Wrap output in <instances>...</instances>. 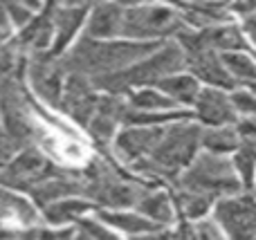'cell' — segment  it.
Wrapping results in <instances>:
<instances>
[{
    "label": "cell",
    "mask_w": 256,
    "mask_h": 240,
    "mask_svg": "<svg viewBox=\"0 0 256 240\" xmlns=\"http://www.w3.org/2000/svg\"><path fill=\"white\" fill-rule=\"evenodd\" d=\"M128 106L135 110H148V112H164V110H173L176 103L168 97H164L160 90H140L135 94H128Z\"/></svg>",
    "instance_id": "cell-29"
},
{
    "label": "cell",
    "mask_w": 256,
    "mask_h": 240,
    "mask_svg": "<svg viewBox=\"0 0 256 240\" xmlns=\"http://www.w3.org/2000/svg\"><path fill=\"white\" fill-rule=\"evenodd\" d=\"M72 236H74V229H66V232H63V236L56 238V240H72Z\"/></svg>",
    "instance_id": "cell-37"
},
{
    "label": "cell",
    "mask_w": 256,
    "mask_h": 240,
    "mask_svg": "<svg viewBox=\"0 0 256 240\" xmlns=\"http://www.w3.org/2000/svg\"><path fill=\"white\" fill-rule=\"evenodd\" d=\"M84 180V200L99 205L106 211H130L137 207L148 189L160 187L144 178L124 171L108 155H94L81 171Z\"/></svg>",
    "instance_id": "cell-2"
},
{
    "label": "cell",
    "mask_w": 256,
    "mask_h": 240,
    "mask_svg": "<svg viewBox=\"0 0 256 240\" xmlns=\"http://www.w3.org/2000/svg\"><path fill=\"white\" fill-rule=\"evenodd\" d=\"M122 16H124V4L120 2H102L90 7L86 38L108 40L117 36L122 31Z\"/></svg>",
    "instance_id": "cell-19"
},
{
    "label": "cell",
    "mask_w": 256,
    "mask_h": 240,
    "mask_svg": "<svg viewBox=\"0 0 256 240\" xmlns=\"http://www.w3.org/2000/svg\"><path fill=\"white\" fill-rule=\"evenodd\" d=\"M25 70H27V76H30L32 90L48 106L58 108L63 83H66V72H63L58 56H52L50 52L30 54V58L25 61Z\"/></svg>",
    "instance_id": "cell-9"
},
{
    "label": "cell",
    "mask_w": 256,
    "mask_h": 240,
    "mask_svg": "<svg viewBox=\"0 0 256 240\" xmlns=\"http://www.w3.org/2000/svg\"><path fill=\"white\" fill-rule=\"evenodd\" d=\"M220 61L225 70L236 83H256V61L245 52H234V54H220Z\"/></svg>",
    "instance_id": "cell-27"
},
{
    "label": "cell",
    "mask_w": 256,
    "mask_h": 240,
    "mask_svg": "<svg viewBox=\"0 0 256 240\" xmlns=\"http://www.w3.org/2000/svg\"><path fill=\"white\" fill-rule=\"evenodd\" d=\"M155 88H158L164 97L171 99L173 103H184V106L196 103V99H198V94H200V83L191 74L166 76V79H162L160 83H155Z\"/></svg>",
    "instance_id": "cell-24"
},
{
    "label": "cell",
    "mask_w": 256,
    "mask_h": 240,
    "mask_svg": "<svg viewBox=\"0 0 256 240\" xmlns=\"http://www.w3.org/2000/svg\"><path fill=\"white\" fill-rule=\"evenodd\" d=\"M56 169L58 166L50 162L36 146L22 148L4 166H0V187L30 193L43 180L56 173Z\"/></svg>",
    "instance_id": "cell-7"
},
{
    "label": "cell",
    "mask_w": 256,
    "mask_h": 240,
    "mask_svg": "<svg viewBox=\"0 0 256 240\" xmlns=\"http://www.w3.org/2000/svg\"><path fill=\"white\" fill-rule=\"evenodd\" d=\"M54 9L56 4H45L40 13H36L18 34L12 45L16 47L18 54H38V52H50L54 40Z\"/></svg>",
    "instance_id": "cell-14"
},
{
    "label": "cell",
    "mask_w": 256,
    "mask_h": 240,
    "mask_svg": "<svg viewBox=\"0 0 256 240\" xmlns=\"http://www.w3.org/2000/svg\"><path fill=\"white\" fill-rule=\"evenodd\" d=\"M176 9L182 16L184 25H196L198 29L225 25V20L230 18V7L225 2H189L178 4Z\"/></svg>",
    "instance_id": "cell-20"
},
{
    "label": "cell",
    "mask_w": 256,
    "mask_h": 240,
    "mask_svg": "<svg viewBox=\"0 0 256 240\" xmlns=\"http://www.w3.org/2000/svg\"><path fill=\"white\" fill-rule=\"evenodd\" d=\"M196 115L204 126L222 128L238 124V112L232 106V99L220 90H200L196 99Z\"/></svg>",
    "instance_id": "cell-16"
},
{
    "label": "cell",
    "mask_w": 256,
    "mask_h": 240,
    "mask_svg": "<svg viewBox=\"0 0 256 240\" xmlns=\"http://www.w3.org/2000/svg\"><path fill=\"white\" fill-rule=\"evenodd\" d=\"M36 223H38V214L34 205L12 193L9 189L0 187V232L2 229H30L36 227Z\"/></svg>",
    "instance_id": "cell-18"
},
{
    "label": "cell",
    "mask_w": 256,
    "mask_h": 240,
    "mask_svg": "<svg viewBox=\"0 0 256 240\" xmlns=\"http://www.w3.org/2000/svg\"><path fill=\"white\" fill-rule=\"evenodd\" d=\"M232 164H234V171L240 180V187L248 189V193H252L254 175H256V146L238 144V151H236Z\"/></svg>",
    "instance_id": "cell-28"
},
{
    "label": "cell",
    "mask_w": 256,
    "mask_h": 240,
    "mask_svg": "<svg viewBox=\"0 0 256 240\" xmlns=\"http://www.w3.org/2000/svg\"><path fill=\"white\" fill-rule=\"evenodd\" d=\"M232 106H234L236 112H243V115H250L256 119V97L250 92H234L232 94Z\"/></svg>",
    "instance_id": "cell-33"
},
{
    "label": "cell",
    "mask_w": 256,
    "mask_h": 240,
    "mask_svg": "<svg viewBox=\"0 0 256 240\" xmlns=\"http://www.w3.org/2000/svg\"><path fill=\"white\" fill-rule=\"evenodd\" d=\"M171 240H200L196 236V229L191 223H186V220H182L180 225H178V229L171 234Z\"/></svg>",
    "instance_id": "cell-35"
},
{
    "label": "cell",
    "mask_w": 256,
    "mask_h": 240,
    "mask_svg": "<svg viewBox=\"0 0 256 240\" xmlns=\"http://www.w3.org/2000/svg\"><path fill=\"white\" fill-rule=\"evenodd\" d=\"M130 240H171V232H166V229H160V232H153V234H142V236H132Z\"/></svg>",
    "instance_id": "cell-36"
},
{
    "label": "cell",
    "mask_w": 256,
    "mask_h": 240,
    "mask_svg": "<svg viewBox=\"0 0 256 240\" xmlns=\"http://www.w3.org/2000/svg\"><path fill=\"white\" fill-rule=\"evenodd\" d=\"M88 211H92V205L84 198H66V200H58L54 205L45 207L43 209V218L45 223L54 225V227H63V225L70 223H79Z\"/></svg>",
    "instance_id": "cell-23"
},
{
    "label": "cell",
    "mask_w": 256,
    "mask_h": 240,
    "mask_svg": "<svg viewBox=\"0 0 256 240\" xmlns=\"http://www.w3.org/2000/svg\"><path fill=\"white\" fill-rule=\"evenodd\" d=\"M243 36H248L250 38V47H254L256 49V4H254V9H250L248 13H243Z\"/></svg>",
    "instance_id": "cell-34"
},
{
    "label": "cell",
    "mask_w": 256,
    "mask_h": 240,
    "mask_svg": "<svg viewBox=\"0 0 256 240\" xmlns=\"http://www.w3.org/2000/svg\"><path fill=\"white\" fill-rule=\"evenodd\" d=\"M76 227L81 229V232H86L90 236V240H124L120 238L115 232H112L110 227H106L104 223H99V220H88V218H81L79 223H76Z\"/></svg>",
    "instance_id": "cell-32"
},
{
    "label": "cell",
    "mask_w": 256,
    "mask_h": 240,
    "mask_svg": "<svg viewBox=\"0 0 256 240\" xmlns=\"http://www.w3.org/2000/svg\"><path fill=\"white\" fill-rule=\"evenodd\" d=\"M182 54H184V67H189L194 72L196 81H204L207 85H212L216 90H234L238 85L230 76V72L225 70L220 54L207 52V49L200 47L182 49Z\"/></svg>",
    "instance_id": "cell-12"
},
{
    "label": "cell",
    "mask_w": 256,
    "mask_h": 240,
    "mask_svg": "<svg viewBox=\"0 0 256 240\" xmlns=\"http://www.w3.org/2000/svg\"><path fill=\"white\" fill-rule=\"evenodd\" d=\"M97 99H99V94L94 90L92 81L84 79V76L68 74L66 83H63L58 110L66 112L79 126H88V121L94 115V108H97Z\"/></svg>",
    "instance_id": "cell-11"
},
{
    "label": "cell",
    "mask_w": 256,
    "mask_h": 240,
    "mask_svg": "<svg viewBox=\"0 0 256 240\" xmlns=\"http://www.w3.org/2000/svg\"><path fill=\"white\" fill-rule=\"evenodd\" d=\"M90 4H63V7L56 4V9H54V40L50 47L52 56L66 54V47L72 43L79 27L84 25Z\"/></svg>",
    "instance_id": "cell-17"
},
{
    "label": "cell",
    "mask_w": 256,
    "mask_h": 240,
    "mask_svg": "<svg viewBox=\"0 0 256 240\" xmlns=\"http://www.w3.org/2000/svg\"><path fill=\"white\" fill-rule=\"evenodd\" d=\"M99 223H104L106 227H112L122 234H128V236H142V234H153L160 232L164 227H158L155 223L146 220L144 216H140L137 211H106V209H99Z\"/></svg>",
    "instance_id": "cell-21"
},
{
    "label": "cell",
    "mask_w": 256,
    "mask_h": 240,
    "mask_svg": "<svg viewBox=\"0 0 256 240\" xmlns=\"http://www.w3.org/2000/svg\"><path fill=\"white\" fill-rule=\"evenodd\" d=\"M128 110V101L122 97L110 94H99L97 108H94L92 119L88 121V133L92 137V144L97 146L99 155H108L112 139L117 135V126L124 124V115Z\"/></svg>",
    "instance_id": "cell-10"
},
{
    "label": "cell",
    "mask_w": 256,
    "mask_h": 240,
    "mask_svg": "<svg viewBox=\"0 0 256 240\" xmlns=\"http://www.w3.org/2000/svg\"><path fill=\"white\" fill-rule=\"evenodd\" d=\"M182 70H184V54L173 40V43H162L153 54H148L146 58L137 61L135 65L126 67V70L94 79L92 85L94 90H104L110 97L126 99L132 88L155 85L166 76L180 74Z\"/></svg>",
    "instance_id": "cell-4"
},
{
    "label": "cell",
    "mask_w": 256,
    "mask_h": 240,
    "mask_svg": "<svg viewBox=\"0 0 256 240\" xmlns=\"http://www.w3.org/2000/svg\"><path fill=\"white\" fill-rule=\"evenodd\" d=\"M30 196L34 198V202L40 209H45V207L54 205V202H58V200H66V198H84L81 171H72V169L58 166L56 173L50 175L38 187L32 189Z\"/></svg>",
    "instance_id": "cell-13"
},
{
    "label": "cell",
    "mask_w": 256,
    "mask_h": 240,
    "mask_svg": "<svg viewBox=\"0 0 256 240\" xmlns=\"http://www.w3.org/2000/svg\"><path fill=\"white\" fill-rule=\"evenodd\" d=\"M162 128H124L122 133L115 135L112 139V148H115L117 157L126 162L128 166L137 164V162L146 160L158 146L160 137H162Z\"/></svg>",
    "instance_id": "cell-15"
},
{
    "label": "cell",
    "mask_w": 256,
    "mask_h": 240,
    "mask_svg": "<svg viewBox=\"0 0 256 240\" xmlns=\"http://www.w3.org/2000/svg\"><path fill=\"white\" fill-rule=\"evenodd\" d=\"M2 7H4V13H7L9 22L25 27L27 22L34 18V11L40 7V4H36V2H7V4H2Z\"/></svg>",
    "instance_id": "cell-31"
},
{
    "label": "cell",
    "mask_w": 256,
    "mask_h": 240,
    "mask_svg": "<svg viewBox=\"0 0 256 240\" xmlns=\"http://www.w3.org/2000/svg\"><path fill=\"white\" fill-rule=\"evenodd\" d=\"M162 43H132V40H92L81 36L72 49L58 56L63 72L88 81L115 74L153 54Z\"/></svg>",
    "instance_id": "cell-1"
},
{
    "label": "cell",
    "mask_w": 256,
    "mask_h": 240,
    "mask_svg": "<svg viewBox=\"0 0 256 240\" xmlns=\"http://www.w3.org/2000/svg\"><path fill=\"white\" fill-rule=\"evenodd\" d=\"M248 88H250V94H254V97H256V83H250Z\"/></svg>",
    "instance_id": "cell-38"
},
{
    "label": "cell",
    "mask_w": 256,
    "mask_h": 240,
    "mask_svg": "<svg viewBox=\"0 0 256 240\" xmlns=\"http://www.w3.org/2000/svg\"><path fill=\"white\" fill-rule=\"evenodd\" d=\"M171 202L176 207V211L186 220H202V216H207V211L214 207V200L200 193H191V191H182V189H171Z\"/></svg>",
    "instance_id": "cell-25"
},
{
    "label": "cell",
    "mask_w": 256,
    "mask_h": 240,
    "mask_svg": "<svg viewBox=\"0 0 256 240\" xmlns=\"http://www.w3.org/2000/svg\"><path fill=\"white\" fill-rule=\"evenodd\" d=\"M171 189H182V191L200 193V196L212 198L214 202L218 198H232L243 193L240 180L227 157L202 153L196 155L194 162L178 175V180L171 184Z\"/></svg>",
    "instance_id": "cell-5"
},
{
    "label": "cell",
    "mask_w": 256,
    "mask_h": 240,
    "mask_svg": "<svg viewBox=\"0 0 256 240\" xmlns=\"http://www.w3.org/2000/svg\"><path fill=\"white\" fill-rule=\"evenodd\" d=\"M200 133L202 128L189 121L171 124L162 128L158 146L153 148L146 160L132 164L130 169L142 178H148V182H176L178 175L194 162L200 148Z\"/></svg>",
    "instance_id": "cell-3"
},
{
    "label": "cell",
    "mask_w": 256,
    "mask_h": 240,
    "mask_svg": "<svg viewBox=\"0 0 256 240\" xmlns=\"http://www.w3.org/2000/svg\"><path fill=\"white\" fill-rule=\"evenodd\" d=\"M238 133L232 126H222V128H207L200 133V146L207 148L212 155H222L238 151Z\"/></svg>",
    "instance_id": "cell-26"
},
{
    "label": "cell",
    "mask_w": 256,
    "mask_h": 240,
    "mask_svg": "<svg viewBox=\"0 0 256 240\" xmlns=\"http://www.w3.org/2000/svg\"><path fill=\"white\" fill-rule=\"evenodd\" d=\"M135 211L140 216H144L146 220L155 223L158 227H164L173 220V202H171V196L166 191H162L160 187H153L142 196V200L137 202Z\"/></svg>",
    "instance_id": "cell-22"
},
{
    "label": "cell",
    "mask_w": 256,
    "mask_h": 240,
    "mask_svg": "<svg viewBox=\"0 0 256 240\" xmlns=\"http://www.w3.org/2000/svg\"><path fill=\"white\" fill-rule=\"evenodd\" d=\"M66 229L61 232H52V229H38V227H30V229H2L0 232V240H56L63 236Z\"/></svg>",
    "instance_id": "cell-30"
},
{
    "label": "cell",
    "mask_w": 256,
    "mask_h": 240,
    "mask_svg": "<svg viewBox=\"0 0 256 240\" xmlns=\"http://www.w3.org/2000/svg\"><path fill=\"white\" fill-rule=\"evenodd\" d=\"M216 225L225 240H256V196L238 193L222 198L214 207Z\"/></svg>",
    "instance_id": "cell-8"
},
{
    "label": "cell",
    "mask_w": 256,
    "mask_h": 240,
    "mask_svg": "<svg viewBox=\"0 0 256 240\" xmlns=\"http://www.w3.org/2000/svg\"><path fill=\"white\" fill-rule=\"evenodd\" d=\"M186 29L176 7L162 4H124L122 36L132 43H160V38L176 36Z\"/></svg>",
    "instance_id": "cell-6"
}]
</instances>
